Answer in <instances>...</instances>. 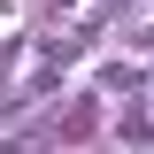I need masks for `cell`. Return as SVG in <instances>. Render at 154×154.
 <instances>
[{
    "label": "cell",
    "instance_id": "obj_3",
    "mask_svg": "<svg viewBox=\"0 0 154 154\" xmlns=\"http://www.w3.org/2000/svg\"><path fill=\"white\" fill-rule=\"evenodd\" d=\"M54 8H77V0H54Z\"/></svg>",
    "mask_w": 154,
    "mask_h": 154
},
{
    "label": "cell",
    "instance_id": "obj_1",
    "mask_svg": "<svg viewBox=\"0 0 154 154\" xmlns=\"http://www.w3.org/2000/svg\"><path fill=\"white\" fill-rule=\"evenodd\" d=\"M123 146H154V116H131V123H116Z\"/></svg>",
    "mask_w": 154,
    "mask_h": 154
},
{
    "label": "cell",
    "instance_id": "obj_4",
    "mask_svg": "<svg viewBox=\"0 0 154 154\" xmlns=\"http://www.w3.org/2000/svg\"><path fill=\"white\" fill-rule=\"evenodd\" d=\"M146 108H154V85H146Z\"/></svg>",
    "mask_w": 154,
    "mask_h": 154
},
{
    "label": "cell",
    "instance_id": "obj_2",
    "mask_svg": "<svg viewBox=\"0 0 154 154\" xmlns=\"http://www.w3.org/2000/svg\"><path fill=\"white\" fill-rule=\"evenodd\" d=\"M123 46H131V54H154V23H131V31H123Z\"/></svg>",
    "mask_w": 154,
    "mask_h": 154
}]
</instances>
